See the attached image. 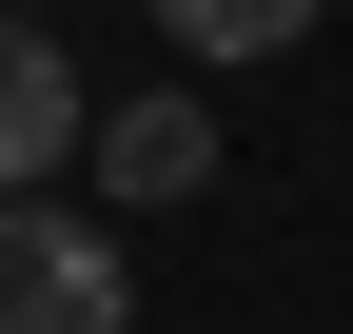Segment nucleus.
<instances>
[{"label":"nucleus","instance_id":"f257e3e1","mask_svg":"<svg viewBox=\"0 0 353 334\" xmlns=\"http://www.w3.org/2000/svg\"><path fill=\"white\" fill-rule=\"evenodd\" d=\"M0 334H138L118 236H99V217H39V197H0Z\"/></svg>","mask_w":353,"mask_h":334},{"label":"nucleus","instance_id":"f03ea898","mask_svg":"<svg viewBox=\"0 0 353 334\" xmlns=\"http://www.w3.org/2000/svg\"><path fill=\"white\" fill-rule=\"evenodd\" d=\"M59 157H99V118H79V59L39 20H0V197H39Z\"/></svg>","mask_w":353,"mask_h":334},{"label":"nucleus","instance_id":"7ed1b4c3","mask_svg":"<svg viewBox=\"0 0 353 334\" xmlns=\"http://www.w3.org/2000/svg\"><path fill=\"white\" fill-rule=\"evenodd\" d=\"M216 177V99H118L99 118V197H196Z\"/></svg>","mask_w":353,"mask_h":334},{"label":"nucleus","instance_id":"20e7f679","mask_svg":"<svg viewBox=\"0 0 353 334\" xmlns=\"http://www.w3.org/2000/svg\"><path fill=\"white\" fill-rule=\"evenodd\" d=\"M157 39H176V59H294L314 0H157Z\"/></svg>","mask_w":353,"mask_h":334}]
</instances>
